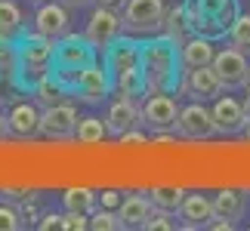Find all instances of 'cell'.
Here are the masks:
<instances>
[{
  "label": "cell",
  "mask_w": 250,
  "mask_h": 231,
  "mask_svg": "<svg viewBox=\"0 0 250 231\" xmlns=\"http://www.w3.org/2000/svg\"><path fill=\"white\" fill-rule=\"evenodd\" d=\"M139 62H142V86L148 93H176L182 80V53L179 43L161 34H148V40H139Z\"/></svg>",
  "instance_id": "obj_1"
},
{
  "label": "cell",
  "mask_w": 250,
  "mask_h": 231,
  "mask_svg": "<svg viewBox=\"0 0 250 231\" xmlns=\"http://www.w3.org/2000/svg\"><path fill=\"white\" fill-rule=\"evenodd\" d=\"M105 71H108L114 96H146V86H142V62H139V40H130V37L121 34L105 50Z\"/></svg>",
  "instance_id": "obj_2"
},
{
  "label": "cell",
  "mask_w": 250,
  "mask_h": 231,
  "mask_svg": "<svg viewBox=\"0 0 250 231\" xmlns=\"http://www.w3.org/2000/svg\"><path fill=\"white\" fill-rule=\"evenodd\" d=\"M238 13H241L238 0H186V16H188L191 34L210 37V40L226 37Z\"/></svg>",
  "instance_id": "obj_3"
},
{
  "label": "cell",
  "mask_w": 250,
  "mask_h": 231,
  "mask_svg": "<svg viewBox=\"0 0 250 231\" xmlns=\"http://www.w3.org/2000/svg\"><path fill=\"white\" fill-rule=\"evenodd\" d=\"M96 62V46L90 43V37L86 34H65L56 40V53H53V68L59 77H65V80H74L86 65Z\"/></svg>",
  "instance_id": "obj_4"
},
{
  "label": "cell",
  "mask_w": 250,
  "mask_h": 231,
  "mask_svg": "<svg viewBox=\"0 0 250 231\" xmlns=\"http://www.w3.org/2000/svg\"><path fill=\"white\" fill-rule=\"evenodd\" d=\"M16 50H19V71H25L28 77H34V80L53 68V53H56L53 37H46L41 31L22 34L19 43H16Z\"/></svg>",
  "instance_id": "obj_5"
},
{
  "label": "cell",
  "mask_w": 250,
  "mask_h": 231,
  "mask_svg": "<svg viewBox=\"0 0 250 231\" xmlns=\"http://www.w3.org/2000/svg\"><path fill=\"white\" fill-rule=\"evenodd\" d=\"M121 19L124 34H161L167 19V3L164 0H127Z\"/></svg>",
  "instance_id": "obj_6"
},
{
  "label": "cell",
  "mask_w": 250,
  "mask_h": 231,
  "mask_svg": "<svg viewBox=\"0 0 250 231\" xmlns=\"http://www.w3.org/2000/svg\"><path fill=\"white\" fill-rule=\"evenodd\" d=\"M142 111V123L158 133V136H164V133H176V120H179V105L173 99L170 93H148L146 102L139 105Z\"/></svg>",
  "instance_id": "obj_7"
},
{
  "label": "cell",
  "mask_w": 250,
  "mask_h": 231,
  "mask_svg": "<svg viewBox=\"0 0 250 231\" xmlns=\"http://www.w3.org/2000/svg\"><path fill=\"white\" fill-rule=\"evenodd\" d=\"M223 80L216 77L213 65H201V68H188L182 71L179 80V93L188 96L191 102H213L216 96H223Z\"/></svg>",
  "instance_id": "obj_8"
},
{
  "label": "cell",
  "mask_w": 250,
  "mask_h": 231,
  "mask_svg": "<svg viewBox=\"0 0 250 231\" xmlns=\"http://www.w3.org/2000/svg\"><path fill=\"white\" fill-rule=\"evenodd\" d=\"M86 37H90V43L96 50H108V46L118 40L124 34V19H121V9H108V6H96L90 22H86Z\"/></svg>",
  "instance_id": "obj_9"
},
{
  "label": "cell",
  "mask_w": 250,
  "mask_h": 231,
  "mask_svg": "<svg viewBox=\"0 0 250 231\" xmlns=\"http://www.w3.org/2000/svg\"><path fill=\"white\" fill-rule=\"evenodd\" d=\"M78 108L71 102H59V105H50V108L41 111V133L46 139H56V142H68L74 139L78 133Z\"/></svg>",
  "instance_id": "obj_10"
},
{
  "label": "cell",
  "mask_w": 250,
  "mask_h": 231,
  "mask_svg": "<svg viewBox=\"0 0 250 231\" xmlns=\"http://www.w3.org/2000/svg\"><path fill=\"white\" fill-rule=\"evenodd\" d=\"M213 71H216L219 80H223L226 90H241V86H247V77H250L247 53L235 50V46L216 50V56H213Z\"/></svg>",
  "instance_id": "obj_11"
},
{
  "label": "cell",
  "mask_w": 250,
  "mask_h": 231,
  "mask_svg": "<svg viewBox=\"0 0 250 231\" xmlns=\"http://www.w3.org/2000/svg\"><path fill=\"white\" fill-rule=\"evenodd\" d=\"M108 93H111V80H108L105 65H99V62L86 65V68L71 80V96H78V99L86 102V105H99Z\"/></svg>",
  "instance_id": "obj_12"
},
{
  "label": "cell",
  "mask_w": 250,
  "mask_h": 231,
  "mask_svg": "<svg viewBox=\"0 0 250 231\" xmlns=\"http://www.w3.org/2000/svg\"><path fill=\"white\" fill-rule=\"evenodd\" d=\"M176 133H179L182 139H191V142H204V139H210V136L216 133L210 108H204V102H191V105H186V108H179Z\"/></svg>",
  "instance_id": "obj_13"
},
{
  "label": "cell",
  "mask_w": 250,
  "mask_h": 231,
  "mask_svg": "<svg viewBox=\"0 0 250 231\" xmlns=\"http://www.w3.org/2000/svg\"><path fill=\"white\" fill-rule=\"evenodd\" d=\"M136 123H142V111H139L136 96H118L108 105V111H105V130L114 139H121L127 130H136Z\"/></svg>",
  "instance_id": "obj_14"
},
{
  "label": "cell",
  "mask_w": 250,
  "mask_h": 231,
  "mask_svg": "<svg viewBox=\"0 0 250 231\" xmlns=\"http://www.w3.org/2000/svg\"><path fill=\"white\" fill-rule=\"evenodd\" d=\"M71 28V16H68V6L59 3V0H43L41 6H37L34 13V31H41L46 37H53V40H59V37L68 34Z\"/></svg>",
  "instance_id": "obj_15"
},
{
  "label": "cell",
  "mask_w": 250,
  "mask_h": 231,
  "mask_svg": "<svg viewBox=\"0 0 250 231\" xmlns=\"http://www.w3.org/2000/svg\"><path fill=\"white\" fill-rule=\"evenodd\" d=\"M210 114H213V127L219 136H235V133L244 130V105L232 99V96H216L213 99V108H210Z\"/></svg>",
  "instance_id": "obj_16"
},
{
  "label": "cell",
  "mask_w": 250,
  "mask_h": 231,
  "mask_svg": "<svg viewBox=\"0 0 250 231\" xmlns=\"http://www.w3.org/2000/svg\"><path fill=\"white\" fill-rule=\"evenodd\" d=\"M6 117H9V136H16V139H34L41 133V111L31 102L13 105V111Z\"/></svg>",
  "instance_id": "obj_17"
},
{
  "label": "cell",
  "mask_w": 250,
  "mask_h": 231,
  "mask_svg": "<svg viewBox=\"0 0 250 231\" xmlns=\"http://www.w3.org/2000/svg\"><path fill=\"white\" fill-rule=\"evenodd\" d=\"M179 53H182V68H201V65H213V40L210 37H201V34H188L186 40L179 43Z\"/></svg>",
  "instance_id": "obj_18"
},
{
  "label": "cell",
  "mask_w": 250,
  "mask_h": 231,
  "mask_svg": "<svg viewBox=\"0 0 250 231\" xmlns=\"http://www.w3.org/2000/svg\"><path fill=\"white\" fill-rule=\"evenodd\" d=\"M71 96V83L59 77L56 71H46L43 77H37L34 80V99L43 105V108H50V105H59Z\"/></svg>",
  "instance_id": "obj_19"
},
{
  "label": "cell",
  "mask_w": 250,
  "mask_h": 231,
  "mask_svg": "<svg viewBox=\"0 0 250 231\" xmlns=\"http://www.w3.org/2000/svg\"><path fill=\"white\" fill-rule=\"evenodd\" d=\"M213 200L204 197V194H186L179 207V219H182V228H207V222L213 219Z\"/></svg>",
  "instance_id": "obj_20"
},
{
  "label": "cell",
  "mask_w": 250,
  "mask_h": 231,
  "mask_svg": "<svg viewBox=\"0 0 250 231\" xmlns=\"http://www.w3.org/2000/svg\"><path fill=\"white\" fill-rule=\"evenodd\" d=\"M151 213H155V204H151L148 194H130V197H124L121 207H118V216H121L124 228H142Z\"/></svg>",
  "instance_id": "obj_21"
},
{
  "label": "cell",
  "mask_w": 250,
  "mask_h": 231,
  "mask_svg": "<svg viewBox=\"0 0 250 231\" xmlns=\"http://www.w3.org/2000/svg\"><path fill=\"white\" fill-rule=\"evenodd\" d=\"M213 213L238 222V219H244V213H247V197L241 194V191H235V188L216 191V194H213Z\"/></svg>",
  "instance_id": "obj_22"
},
{
  "label": "cell",
  "mask_w": 250,
  "mask_h": 231,
  "mask_svg": "<svg viewBox=\"0 0 250 231\" xmlns=\"http://www.w3.org/2000/svg\"><path fill=\"white\" fill-rule=\"evenodd\" d=\"M188 191H182L176 185H158V188H151L148 191V197H151V204H155V210H167V213H179V207H182V200H186Z\"/></svg>",
  "instance_id": "obj_23"
},
{
  "label": "cell",
  "mask_w": 250,
  "mask_h": 231,
  "mask_svg": "<svg viewBox=\"0 0 250 231\" xmlns=\"http://www.w3.org/2000/svg\"><path fill=\"white\" fill-rule=\"evenodd\" d=\"M25 28V16L13 0H0V37H9L13 40L16 34H22Z\"/></svg>",
  "instance_id": "obj_24"
},
{
  "label": "cell",
  "mask_w": 250,
  "mask_h": 231,
  "mask_svg": "<svg viewBox=\"0 0 250 231\" xmlns=\"http://www.w3.org/2000/svg\"><path fill=\"white\" fill-rule=\"evenodd\" d=\"M62 204H65V210H71V213L90 216L96 210V191H90V188H68L62 194Z\"/></svg>",
  "instance_id": "obj_25"
},
{
  "label": "cell",
  "mask_w": 250,
  "mask_h": 231,
  "mask_svg": "<svg viewBox=\"0 0 250 231\" xmlns=\"http://www.w3.org/2000/svg\"><path fill=\"white\" fill-rule=\"evenodd\" d=\"M164 34H167V37H173L176 43H182V40H186V37L191 34V28H188V16H186V3L167 9V19H164Z\"/></svg>",
  "instance_id": "obj_26"
},
{
  "label": "cell",
  "mask_w": 250,
  "mask_h": 231,
  "mask_svg": "<svg viewBox=\"0 0 250 231\" xmlns=\"http://www.w3.org/2000/svg\"><path fill=\"white\" fill-rule=\"evenodd\" d=\"M105 136H108L105 120H99V117H81L78 120V133H74V139H78L81 145H99Z\"/></svg>",
  "instance_id": "obj_27"
},
{
  "label": "cell",
  "mask_w": 250,
  "mask_h": 231,
  "mask_svg": "<svg viewBox=\"0 0 250 231\" xmlns=\"http://www.w3.org/2000/svg\"><path fill=\"white\" fill-rule=\"evenodd\" d=\"M229 46H235V50L241 53H250V13H238V19L232 22V28H229L226 34Z\"/></svg>",
  "instance_id": "obj_28"
},
{
  "label": "cell",
  "mask_w": 250,
  "mask_h": 231,
  "mask_svg": "<svg viewBox=\"0 0 250 231\" xmlns=\"http://www.w3.org/2000/svg\"><path fill=\"white\" fill-rule=\"evenodd\" d=\"M90 228L93 231H121L124 222H121L118 210L102 207V210H93V213H90Z\"/></svg>",
  "instance_id": "obj_29"
},
{
  "label": "cell",
  "mask_w": 250,
  "mask_h": 231,
  "mask_svg": "<svg viewBox=\"0 0 250 231\" xmlns=\"http://www.w3.org/2000/svg\"><path fill=\"white\" fill-rule=\"evenodd\" d=\"M19 71V50L9 37H0V74Z\"/></svg>",
  "instance_id": "obj_30"
},
{
  "label": "cell",
  "mask_w": 250,
  "mask_h": 231,
  "mask_svg": "<svg viewBox=\"0 0 250 231\" xmlns=\"http://www.w3.org/2000/svg\"><path fill=\"white\" fill-rule=\"evenodd\" d=\"M22 225L25 222H22V216H19V207L3 200V204H0V231H19Z\"/></svg>",
  "instance_id": "obj_31"
},
{
  "label": "cell",
  "mask_w": 250,
  "mask_h": 231,
  "mask_svg": "<svg viewBox=\"0 0 250 231\" xmlns=\"http://www.w3.org/2000/svg\"><path fill=\"white\" fill-rule=\"evenodd\" d=\"M142 228H146V231H173V228H176V222L170 219L167 210H155V213L146 219V225H142Z\"/></svg>",
  "instance_id": "obj_32"
},
{
  "label": "cell",
  "mask_w": 250,
  "mask_h": 231,
  "mask_svg": "<svg viewBox=\"0 0 250 231\" xmlns=\"http://www.w3.org/2000/svg\"><path fill=\"white\" fill-rule=\"evenodd\" d=\"M62 228H65V231H83V228H90V216L65 210V213H62Z\"/></svg>",
  "instance_id": "obj_33"
},
{
  "label": "cell",
  "mask_w": 250,
  "mask_h": 231,
  "mask_svg": "<svg viewBox=\"0 0 250 231\" xmlns=\"http://www.w3.org/2000/svg\"><path fill=\"white\" fill-rule=\"evenodd\" d=\"M0 197L9 200V204H22V200L34 197V191H28V188H3V191H0Z\"/></svg>",
  "instance_id": "obj_34"
},
{
  "label": "cell",
  "mask_w": 250,
  "mask_h": 231,
  "mask_svg": "<svg viewBox=\"0 0 250 231\" xmlns=\"http://www.w3.org/2000/svg\"><path fill=\"white\" fill-rule=\"evenodd\" d=\"M41 231H50V228H62V213H43L41 222H37Z\"/></svg>",
  "instance_id": "obj_35"
},
{
  "label": "cell",
  "mask_w": 250,
  "mask_h": 231,
  "mask_svg": "<svg viewBox=\"0 0 250 231\" xmlns=\"http://www.w3.org/2000/svg\"><path fill=\"white\" fill-rule=\"evenodd\" d=\"M118 142H121V145H146V136H142V133H136V130H127Z\"/></svg>",
  "instance_id": "obj_36"
},
{
  "label": "cell",
  "mask_w": 250,
  "mask_h": 231,
  "mask_svg": "<svg viewBox=\"0 0 250 231\" xmlns=\"http://www.w3.org/2000/svg\"><path fill=\"white\" fill-rule=\"evenodd\" d=\"M121 194H118V191H102V207H108V210H118L121 207Z\"/></svg>",
  "instance_id": "obj_37"
},
{
  "label": "cell",
  "mask_w": 250,
  "mask_h": 231,
  "mask_svg": "<svg viewBox=\"0 0 250 231\" xmlns=\"http://www.w3.org/2000/svg\"><path fill=\"white\" fill-rule=\"evenodd\" d=\"M96 6H108V9H124L127 0H96Z\"/></svg>",
  "instance_id": "obj_38"
},
{
  "label": "cell",
  "mask_w": 250,
  "mask_h": 231,
  "mask_svg": "<svg viewBox=\"0 0 250 231\" xmlns=\"http://www.w3.org/2000/svg\"><path fill=\"white\" fill-rule=\"evenodd\" d=\"M3 136H9V117L0 111V139H3Z\"/></svg>",
  "instance_id": "obj_39"
},
{
  "label": "cell",
  "mask_w": 250,
  "mask_h": 231,
  "mask_svg": "<svg viewBox=\"0 0 250 231\" xmlns=\"http://www.w3.org/2000/svg\"><path fill=\"white\" fill-rule=\"evenodd\" d=\"M59 3H65V6H68V9H71V6H83V3H86V0H59Z\"/></svg>",
  "instance_id": "obj_40"
},
{
  "label": "cell",
  "mask_w": 250,
  "mask_h": 231,
  "mask_svg": "<svg viewBox=\"0 0 250 231\" xmlns=\"http://www.w3.org/2000/svg\"><path fill=\"white\" fill-rule=\"evenodd\" d=\"M241 105H244V114H247V120H250V90H247V96H244Z\"/></svg>",
  "instance_id": "obj_41"
},
{
  "label": "cell",
  "mask_w": 250,
  "mask_h": 231,
  "mask_svg": "<svg viewBox=\"0 0 250 231\" xmlns=\"http://www.w3.org/2000/svg\"><path fill=\"white\" fill-rule=\"evenodd\" d=\"M241 133H244V139L250 142V120H244V130H241Z\"/></svg>",
  "instance_id": "obj_42"
},
{
  "label": "cell",
  "mask_w": 250,
  "mask_h": 231,
  "mask_svg": "<svg viewBox=\"0 0 250 231\" xmlns=\"http://www.w3.org/2000/svg\"><path fill=\"white\" fill-rule=\"evenodd\" d=\"M247 90H250V77H247Z\"/></svg>",
  "instance_id": "obj_43"
},
{
  "label": "cell",
  "mask_w": 250,
  "mask_h": 231,
  "mask_svg": "<svg viewBox=\"0 0 250 231\" xmlns=\"http://www.w3.org/2000/svg\"><path fill=\"white\" fill-rule=\"evenodd\" d=\"M37 3H43V0H37Z\"/></svg>",
  "instance_id": "obj_44"
}]
</instances>
